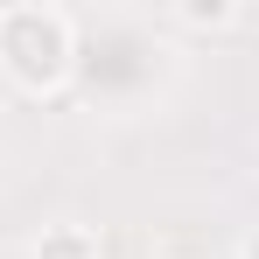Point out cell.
Masks as SVG:
<instances>
[{"label":"cell","mask_w":259,"mask_h":259,"mask_svg":"<svg viewBox=\"0 0 259 259\" xmlns=\"http://www.w3.org/2000/svg\"><path fill=\"white\" fill-rule=\"evenodd\" d=\"M70 56H77V35H70V14L56 7H0V70L28 91H56L70 77Z\"/></svg>","instance_id":"obj_1"},{"label":"cell","mask_w":259,"mask_h":259,"mask_svg":"<svg viewBox=\"0 0 259 259\" xmlns=\"http://www.w3.org/2000/svg\"><path fill=\"white\" fill-rule=\"evenodd\" d=\"M35 259H98V231L84 224H49L35 238Z\"/></svg>","instance_id":"obj_2"},{"label":"cell","mask_w":259,"mask_h":259,"mask_svg":"<svg viewBox=\"0 0 259 259\" xmlns=\"http://www.w3.org/2000/svg\"><path fill=\"white\" fill-rule=\"evenodd\" d=\"M182 21H196V28H224V21H238L231 7H182Z\"/></svg>","instance_id":"obj_3"},{"label":"cell","mask_w":259,"mask_h":259,"mask_svg":"<svg viewBox=\"0 0 259 259\" xmlns=\"http://www.w3.org/2000/svg\"><path fill=\"white\" fill-rule=\"evenodd\" d=\"M238 259H259V231H252V238H245V245H238Z\"/></svg>","instance_id":"obj_4"}]
</instances>
